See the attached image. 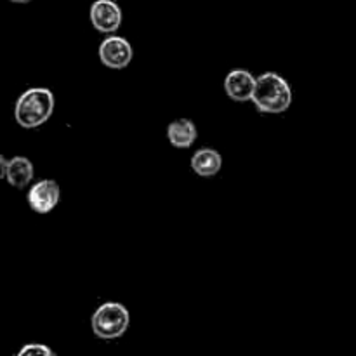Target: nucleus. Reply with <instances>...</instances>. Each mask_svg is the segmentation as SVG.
Listing matches in <instances>:
<instances>
[{"mask_svg": "<svg viewBox=\"0 0 356 356\" xmlns=\"http://www.w3.org/2000/svg\"><path fill=\"white\" fill-rule=\"evenodd\" d=\"M10 2H14V3H26V2H31V0H10Z\"/></svg>", "mask_w": 356, "mask_h": 356, "instance_id": "ddd939ff", "label": "nucleus"}, {"mask_svg": "<svg viewBox=\"0 0 356 356\" xmlns=\"http://www.w3.org/2000/svg\"><path fill=\"white\" fill-rule=\"evenodd\" d=\"M35 169L33 163L30 162V159L26 156H13V159L7 162V172L6 179L7 183L13 188H17V190H23L28 184L33 181Z\"/></svg>", "mask_w": 356, "mask_h": 356, "instance_id": "9d476101", "label": "nucleus"}, {"mask_svg": "<svg viewBox=\"0 0 356 356\" xmlns=\"http://www.w3.org/2000/svg\"><path fill=\"white\" fill-rule=\"evenodd\" d=\"M131 323V313L124 305L115 301L103 302L90 316V329L94 336L104 341H113L124 336Z\"/></svg>", "mask_w": 356, "mask_h": 356, "instance_id": "7ed1b4c3", "label": "nucleus"}, {"mask_svg": "<svg viewBox=\"0 0 356 356\" xmlns=\"http://www.w3.org/2000/svg\"><path fill=\"white\" fill-rule=\"evenodd\" d=\"M292 87L287 80L275 72H266L257 76L252 103L261 113H284L291 108Z\"/></svg>", "mask_w": 356, "mask_h": 356, "instance_id": "f03ea898", "label": "nucleus"}, {"mask_svg": "<svg viewBox=\"0 0 356 356\" xmlns=\"http://www.w3.org/2000/svg\"><path fill=\"white\" fill-rule=\"evenodd\" d=\"M132 56H134V51H132L131 42L118 35H108L99 44V59L106 68H127L132 61Z\"/></svg>", "mask_w": 356, "mask_h": 356, "instance_id": "20e7f679", "label": "nucleus"}, {"mask_svg": "<svg viewBox=\"0 0 356 356\" xmlns=\"http://www.w3.org/2000/svg\"><path fill=\"white\" fill-rule=\"evenodd\" d=\"M89 17L94 30L104 35H111L120 28L124 14H122L120 6L113 0H96L90 6Z\"/></svg>", "mask_w": 356, "mask_h": 356, "instance_id": "39448f33", "label": "nucleus"}, {"mask_svg": "<svg viewBox=\"0 0 356 356\" xmlns=\"http://www.w3.org/2000/svg\"><path fill=\"white\" fill-rule=\"evenodd\" d=\"M167 138H169L170 145H172L174 148H191L198 138L197 125H195L190 118H176V120L170 122L169 127H167Z\"/></svg>", "mask_w": 356, "mask_h": 356, "instance_id": "1a4fd4ad", "label": "nucleus"}, {"mask_svg": "<svg viewBox=\"0 0 356 356\" xmlns=\"http://www.w3.org/2000/svg\"><path fill=\"white\" fill-rule=\"evenodd\" d=\"M17 356H56V353L51 350V348L45 346V344L30 343L26 344V346L21 348Z\"/></svg>", "mask_w": 356, "mask_h": 356, "instance_id": "9b49d317", "label": "nucleus"}, {"mask_svg": "<svg viewBox=\"0 0 356 356\" xmlns=\"http://www.w3.org/2000/svg\"><path fill=\"white\" fill-rule=\"evenodd\" d=\"M256 80L257 76H254L249 70H232L225 79V90L229 99L236 103H247V101H252Z\"/></svg>", "mask_w": 356, "mask_h": 356, "instance_id": "0eeeda50", "label": "nucleus"}, {"mask_svg": "<svg viewBox=\"0 0 356 356\" xmlns=\"http://www.w3.org/2000/svg\"><path fill=\"white\" fill-rule=\"evenodd\" d=\"M56 97L47 87L26 89L14 104V118L24 129H37L44 125L54 113Z\"/></svg>", "mask_w": 356, "mask_h": 356, "instance_id": "f257e3e1", "label": "nucleus"}, {"mask_svg": "<svg viewBox=\"0 0 356 356\" xmlns=\"http://www.w3.org/2000/svg\"><path fill=\"white\" fill-rule=\"evenodd\" d=\"M190 167L197 176L214 177L222 167V156L214 148H200L191 156Z\"/></svg>", "mask_w": 356, "mask_h": 356, "instance_id": "6e6552de", "label": "nucleus"}, {"mask_svg": "<svg viewBox=\"0 0 356 356\" xmlns=\"http://www.w3.org/2000/svg\"><path fill=\"white\" fill-rule=\"evenodd\" d=\"M61 198V190L54 179H40L28 190V205L37 214H49L54 211Z\"/></svg>", "mask_w": 356, "mask_h": 356, "instance_id": "423d86ee", "label": "nucleus"}, {"mask_svg": "<svg viewBox=\"0 0 356 356\" xmlns=\"http://www.w3.org/2000/svg\"><path fill=\"white\" fill-rule=\"evenodd\" d=\"M7 162L9 160H6V156L0 153V181L6 179V172H7Z\"/></svg>", "mask_w": 356, "mask_h": 356, "instance_id": "f8f14e48", "label": "nucleus"}]
</instances>
